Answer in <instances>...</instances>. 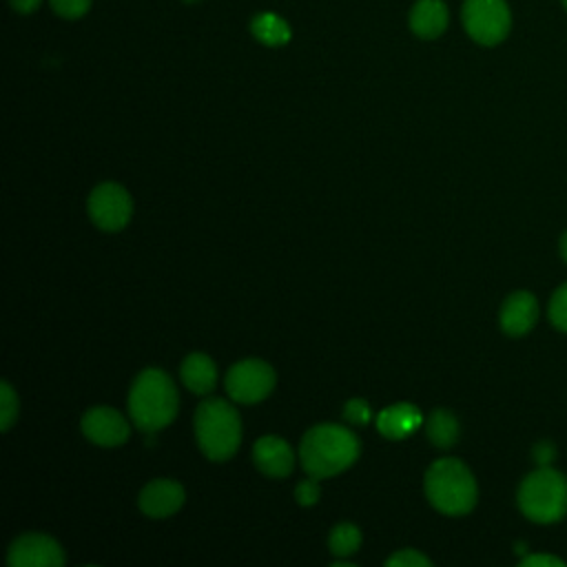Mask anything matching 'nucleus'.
<instances>
[{
	"label": "nucleus",
	"mask_w": 567,
	"mask_h": 567,
	"mask_svg": "<svg viewBox=\"0 0 567 567\" xmlns=\"http://www.w3.org/2000/svg\"><path fill=\"white\" fill-rule=\"evenodd\" d=\"M195 436L210 461L230 458L241 441V419L224 399H206L195 410Z\"/></svg>",
	"instance_id": "obj_5"
},
{
	"label": "nucleus",
	"mask_w": 567,
	"mask_h": 567,
	"mask_svg": "<svg viewBox=\"0 0 567 567\" xmlns=\"http://www.w3.org/2000/svg\"><path fill=\"white\" fill-rule=\"evenodd\" d=\"M359 545H361V532L350 523H341L330 532V551L334 556H350L359 549Z\"/></svg>",
	"instance_id": "obj_19"
},
{
	"label": "nucleus",
	"mask_w": 567,
	"mask_h": 567,
	"mask_svg": "<svg viewBox=\"0 0 567 567\" xmlns=\"http://www.w3.org/2000/svg\"><path fill=\"white\" fill-rule=\"evenodd\" d=\"M463 27L467 35L483 44H501L512 29V13L505 0H465L463 2Z\"/></svg>",
	"instance_id": "obj_6"
},
{
	"label": "nucleus",
	"mask_w": 567,
	"mask_h": 567,
	"mask_svg": "<svg viewBox=\"0 0 567 567\" xmlns=\"http://www.w3.org/2000/svg\"><path fill=\"white\" fill-rule=\"evenodd\" d=\"M182 381L184 385L195 392V394H208L215 385V363L210 357H206L204 352H193L184 359L182 363Z\"/></svg>",
	"instance_id": "obj_16"
},
{
	"label": "nucleus",
	"mask_w": 567,
	"mask_h": 567,
	"mask_svg": "<svg viewBox=\"0 0 567 567\" xmlns=\"http://www.w3.org/2000/svg\"><path fill=\"white\" fill-rule=\"evenodd\" d=\"M9 2H11L13 11H18V13L27 16V13H33V11L40 7V2H42V0H9Z\"/></svg>",
	"instance_id": "obj_28"
},
{
	"label": "nucleus",
	"mask_w": 567,
	"mask_h": 567,
	"mask_svg": "<svg viewBox=\"0 0 567 567\" xmlns=\"http://www.w3.org/2000/svg\"><path fill=\"white\" fill-rule=\"evenodd\" d=\"M184 2H197V0H184Z\"/></svg>",
	"instance_id": "obj_30"
},
{
	"label": "nucleus",
	"mask_w": 567,
	"mask_h": 567,
	"mask_svg": "<svg viewBox=\"0 0 567 567\" xmlns=\"http://www.w3.org/2000/svg\"><path fill=\"white\" fill-rule=\"evenodd\" d=\"M51 9L66 20H78L91 9V0H49Z\"/></svg>",
	"instance_id": "obj_22"
},
{
	"label": "nucleus",
	"mask_w": 567,
	"mask_h": 567,
	"mask_svg": "<svg viewBox=\"0 0 567 567\" xmlns=\"http://www.w3.org/2000/svg\"><path fill=\"white\" fill-rule=\"evenodd\" d=\"M275 388V370L259 359L235 363L226 372V392L239 403H257Z\"/></svg>",
	"instance_id": "obj_7"
},
{
	"label": "nucleus",
	"mask_w": 567,
	"mask_h": 567,
	"mask_svg": "<svg viewBox=\"0 0 567 567\" xmlns=\"http://www.w3.org/2000/svg\"><path fill=\"white\" fill-rule=\"evenodd\" d=\"M538 312V299L527 290H516L503 301L498 321L505 334L523 337L536 326Z\"/></svg>",
	"instance_id": "obj_11"
},
{
	"label": "nucleus",
	"mask_w": 567,
	"mask_h": 567,
	"mask_svg": "<svg viewBox=\"0 0 567 567\" xmlns=\"http://www.w3.org/2000/svg\"><path fill=\"white\" fill-rule=\"evenodd\" d=\"M563 4H565V9H567V0H563Z\"/></svg>",
	"instance_id": "obj_31"
},
{
	"label": "nucleus",
	"mask_w": 567,
	"mask_h": 567,
	"mask_svg": "<svg viewBox=\"0 0 567 567\" xmlns=\"http://www.w3.org/2000/svg\"><path fill=\"white\" fill-rule=\"evenodd\" d=\"M532 454H534V461H536L538 465H551V461H554V456H556V447H554L551 441H538V443L534 445Z\"/></svg>",
	"instance_id": "obj_27"
},
{
	"label": "nucleus",
	"mask_w": 567,
	"mask_h": 567,
	"mask_svg": "<svg viewBox=\"0 0 567 567\" xmlns=\"http://www.w3.org/2000/svg\"><path fill=\"white\" fill-rule=\"evenodd\" d=\"M252 458H255V465L264 474L275 476V478L288 476L292 472V467H295L292 450L279 436H261V439H257V443L252 447Z\"/></svg>",
	"instance_id": "obj_13"
},
{
	"label": "nucleus",
	"mask_w": 567,
	"mask_h": 567,
	"mask_svg": "<svg viewBox=\"0 0 567 567\" xmlns=\"http://www.w3.org/2000/svg\"><path fill=\"white\" fill-rule=\"evenodd\" d=\"M7 560L11 567H62L64 554L51 536L29 532L11 543Z\"/></svg>",
	"instance_id": "obj_9"
},
{
	"label": "nucleus",
	"mask_w": 567,
	"mask_h": 567,
	"mask_svg": "<svg viewBox=\"0 0 567 567\" xmlns=\"http://www.w3.org/2000/svg\"><path fill=\"white\" fill-rule=\"evenodd\" d=\"M388 567H430V558L419 554L416 549H399L385 560Z\"/></svg>",
	"instance_id": "obj_23"
},
{
	"label": "nucleus",
	"mask_w": 567,
	"mask_h": 567,
	"mask_svg": "<svg viewBox=\"0 0 567 567\" xmlns=\"http://www.w3.org/2000/svg\"><path fill=\"white\" fill-rule=\"evenodd\" d=\"M547 317L554 328L567 332V281L554 290L547 306Z\"/></svg>",
	"instance_id": "obj_20"
},
{
	"label": "nucleus",
	"mask_w": 567,
	"mask_h": 567,
	"mask_svg": "<svg viewBox=\"0 0 567 567\" xmlns=\"http://www.w3.org/2000/svg\"><path fill=\"white\" fill-rule=\"evenodd\" d=\"M427 436L430 441L436 445V447H452L458 439V421L452 412L447 410H434L430 416H427Z\"/></svg>",
	"instance_id": "obj_18"
},
{
	"label": "nucleus",
	"mask_w": 567,
	"mask_h": 567,
	"mask_svg": "<svg viewBox=\"0 0 567 567\" xmlns=\"http://www.w3.org/2000/svg\"><path fill=\"white\" fill-rule=\"evenodd\" d=\"M140 509L151 516V518H166L175 514L182 503H184V487L175 481L168 478H157L151 481L142 492H140Z\"/></svg>",
	"instance_id": "obj_12"
},
{
	"label": "nucleus",
	"mask_w": 567,
	"mask_h": 567,
	"mask_svg": "<svg viewBox=\"0 0 567 567\" xmlns=\"http://www.w3.org/2000/svg\"><path fill=\"white\" fill-rule=\"evenodd\" d=\"M18 416V396L13 388L2 381L0 383V430L7 432L13 425V419Z\"/></svg>",
	"instance_id": "obj_21"
},
{
	"label": "nucleus",
	"mask_w": 567,
	"mask_h": 567,
	"mask_svg": "<svg viewBox=\"0 0 567 567\" xmlns=\"http://www.w3.org/2000/svg\"><path fill=\"white\" fill-rule=\"evenodd\" d=\"M447 4L443 0H419L410 11V29L423 40H434L447 29Z\"/></svg>",
	"instance_id": "obj_14"
},
{
	"label": "nucleus",
	"mask_w": 567,
	"mask_h": 567,
	"mask_svg": "<svg viewBox=\"0 0 567 567\" xmlns=\"http://www.w3.org/2000/svg\"><path fill=\"white\" fill-rule=\"evenodd\" d=\"M423 423L421 412L412 403H394L379 412L377 427L388 439H403Z\"/></svg>",
	"instance_id": "obj_15"
},
{
	"label": "nucleus",
	"mask_w": 567,
	"mask_h": 567,
	"mask_svg": "<svg viewBox=\"0 0 567 567\" xmlns=\"http://www.w3.org/2000/svg\"><path fill=\"white\" fill-rule=\"evenodd\" d=\"M250 31L266 47H284L290 42V35H292L288 22L272 11L257 13L250 20Z\"/></svg>",
	"instance_id": "obj_17"
},
{
	"label": "nucleus",
	"mask_w": 567,
	"mask_h": 567,
	"mask_svg": "<svg viewBox=\"0 0 567 567\" xmlns=\"http://www.w3.org/2000/svg\"><path fill=\"white\" fill-rule=\"evenodd\" d=\"M128 414L137 430L157 432L177 414V390L171 377L157 368L137 374L128 392Z\"/></svg>",
	"instance_id": "obj_2"
},
{
	"label": "nucleus",
	"mask_w": 567,
	"mask_h": 567,
	"mask_svg": "<svg viewBox=\"0 0 567 567\" xmlns=\"http://www.w3.org/2000/svg\"><path fill=\"white\" fill-rule=\"evenodd\" d=\"M317 481H319V478L310 476V478H306V481H301V483L297 485L295 498H297L299 505H312V503H317V498H319V483H317Z\"/></svg>",
	"instance_id": "obj_25"
},
{
	"label": "nucleus",
	"mask_w": 567,
	"mask_h": 567,
	"mask_svg": "<svg viewBox=\"0 0 567 567\" xmlns=\"http://www.w3.org/2000/svg\"><path fill=\"white\" fill-rule=\"evenodd\" d=\"M518 507L525 518L549 525L567 516V476L551 465H538L518 485Z\"/></svg>",
	"instance_id": "obj_4"
},
{
	"label": "nucleus",
	"mask_w": 567,
	"mask_h": 567,
	"mask_svg": "<svg viewBox=\"0 0 567 567\" xmlns=\"http://www.w3.org/2000/svg\"><path fill=\"white\" fill-rule=\"evenodd\" d=\"M558 250H560V257H563V261L567 264V230H565V233H563V237H560Z\"/></svg>",
	"instance_id": "obj_29"
},
{
	"label": "nucleus",
	"mask_w": 567,
	"mask_h": 567,
	"mask_svg": "<svg viewBox=\"0 0 567 567\" xmlns=\"http://www.w3.org/2000/svg\"><path fill=\"white\" fill-rule=\"evenodd\" d=\"M82 432L89 441H93L95 445L102 447H115L122 445L128 439V423L124 421V416L106 405H97L91 408L84 416H82Z\"/></svg>",
	"instance_id": "obj_10"
},
{
	"label": "nucleus",
	"mask_w": 567,
	"mask_h": 567,
	"mask_svg": "<svg viewBox=\"0 0 567 567\" xmlns=\"http://www.w3.org/2000/svg\"><path fill=\"white\" fill-rule=\"evenodd\" d=\"M520 565L525 567H565V560L554 556V554H532V556H525L520 558Z\"/></svg>",
	"instance_id": "obj_26"
},
{
	"label": "nucleus",
	"mask_w": 567,
	"mask_h": 567,
	"mask_svg": "<svg viewBox=\"0 0 567 567\" xmlns=\"http://www.w3.org/2000/svg\"><path fill=\"white\" fill-rule=\"evenodd\" d=\"M133 213L131 195L124 186L106 182L89 195V215L102 230H120L128 224Z\"/></svg>",
	"instance_id": "obj_8"
},
{
	"label": "nucleus",
	"mask_w": 567,
	"mask_h": 567,
	"mask_svg": "<svg viewBox=\"0 0 567 567\" xmlns=\"http://www.w3.org/2000/svg\"><path fill=\"white\" fill-rule=\"evenodd\" d=\"M343 416H346V421H350V423L365 425V423L370 421V405H368L363 399H352V401L346 403Z\"/></svg>",
	"instance_id": "obj_24"
},
{
	"label": "nucleus",
	"mask_w": 567,
	"mask_h": 567,
	"mask_svg": "<svg viewBox=\"0 0 567 567\" xmlns=\"http://www.w3.org/2000/svg\"><path fill=\"white\" fill-rule=\"evenodd\" d=\"M427 501L447 516H463L476 505V481L458 458H439L425 472Z\"/></svg>",
	"instance_id": "obj_3"
},
{
	"label": "nucleus",
	"mask_w": 567,
	"mask_h": 567,
	"mask_svg": "<svg viewBox=\"0 0 567 567\" xmlns=\"http://www.w3.org/2000/svg\"><path fill=\"white\" fill-rule=\"evenodd\" d=\"M299 456L310 476L326 478L343 472L357 461L359 439L343 425L321 423L303 434Z\"/></svg>",
	"instance_id": "obj_1"
}]
</instances>
